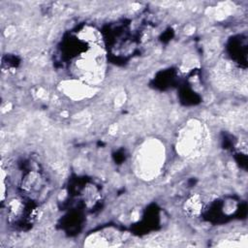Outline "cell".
Returning <instances> with one entry per match:
<instances>
[{
  "mask_svg": "<svg viewBox=\"0 0 248 248\" xmlns=\"http://www.w3.org/2000/svg\"><path fill=\"white\" fill-rule=\"evenodd\" d=\"M18 187L20 195L34 202L46 196L49 188L48 178L39 163L28 162L27 167L21 172Z\"/></svg>",
  "mask_w": 248,
  "mask_h": 248,
  "instance_id": "cell-4",
  "label": "cell"
},
{
  "mask_svg": "<svg viewBox=\"0 0 248 248\" xmlns=\"http://www.w3.org/2000/svg\"><path fill=\"white\" fill-rule=\"evenodd\" d=\"M33 202L21 195L12 199L7 205L10 224L20 227L30 225L36 217V207L33 206Z\"/></svg>",
  "mask_w": 248,
  "mask_h": 248,
  "instance_id": "cell-5",
  "label": "cell"
},
{
  "mask_svg": "<svg viewBox=\"0 0 248 248\" xmlns=\"http://www.w3.org/2000/svg\"><path fill=\"white\" fill-rule=\"evenodd\" d=\"M76 78L86 84L99 82L105 71L104 52L97 44L89 46L76 56L72 64Z\"/></svg>",
  "mask_w": 248,
  "mask_h": 248,
  "instance_id": "cell-3",
  "label": "cell"
},
{
  "mask_svg": "<svg viewBox=\"0 0 248 248\" xmlns=\"http://www.w3.org/2000/svg\"><path fill=\"white\" fill-rule=\"evenodd\" d=\"M209 142L210 135L206 125L199 119H190L177 132L175 149L179 156L195 160L206 152Z\"/></svg>",
  "mask_w": 248,
  "mask_h": 248,
  "instance_id": "cell-1",
  "label": "cell"
},
{
  "mask_svg": "<svg viewBox=\"0 0 248 248\" xmlns=\"http://www.w3.org/2000/svg\"><path fill=\"white\" fill-rule=\"evenodd\" d=\"M206 209L207 201L203 195L199 193L190 195L183 204V210L185 214L192 218L200 217Z\"/></svg>",
  "mask_w": 248,
  "mask_h": 248,
  "instance_id": "cell-6",
  "label": "cell"
},
{
  "mask_svg": "<svg viewBox=\"0 0 248 248\" xmlns=\"http://www.w3.org/2000/svg\"><path fill=\"white\" fill-rule=\"evenodd\" d=\"M166 150L158 140H146L138 148L134 157V170L142 179L156 178L164 168Z\"/></svg>",
  "mask_w": 248,
  "mask_h": 248,
  "instance_id": "cell-2",
  "label": "cell"
}]
</instances>
